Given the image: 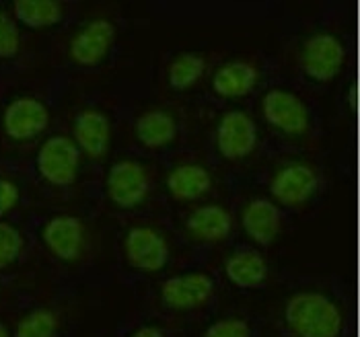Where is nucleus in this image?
I'll list each match as a JSON object with an SVG mask.
<instances>
[{
    "label": "nucleus",
    "instance_id": "obj_1",
    "mask_svg": "<svg viewBox=\"0 0 360 337\" xmlns=\"http://www.w3.org/2000/svg\"><path fill=\"white\" fill-rule=\"evenodd\" d=\"M280 337H348L350 315L330 286L311 284L290 290L274 310Z\"/></svg>",
    "mask_w": 360,
    "mask_h": 337
},
{
    "label": "nucleus",
    "instance_id": "obj_2",
    "mask_svg": "<svg viewBox=\"0 0 360 337\" xmlns=\"http://www.w3.org/2000/svg\"><path fill=\"white\" fill-rule=\"evenodd\" d=\"M219 280L210 270L194 267L171 274L157 286V305L169 317H192L212 307Z\"/></svg>",
    "mask_w": 360,
    "mask_h": 337
},
{
    "label": "nucleus",
    "instance_id": "obj_3",
    "mask_svg": "<svg viewBox=\"0 0 360 337\" xmlns=\"http://www.w3.org/2000/svg\"><path fill=\"white\" fill-rule=\"evenodd\" d=\"M122 259L130 272L144 278L163 274L173 259V241L163 226L136 223L122 237Z\"/></svg>",
    "mask_w": 360,
    "mask_h": 337
},
{
    "label": "nucleus",
    "instance_id": "obj_4",
    "mask_svg": "<svg viewBox=\"0 0 360 337\" xmlns=\"http://www.w3.org/2000/svg\"><path fill=\"white\" fill-rule=\"evenodd\" d=\"M321 175L319 171L307 161H288L270 175L268 190L270 199L278 208L286 210H301L313 197L319 194Z\"/></svg>",
    "mask_w": 360,
    "mask_h": 337
},
{
    "label": "nucleus",
    "instance_id": "obj_5",
    "mask_svg": "<svg viewBox=\"0 0 360 337\" xmlns=\"http://www.w3.org/2000/svg\"><path fill=\"white\" fill-rule=\"evenodd\" d=\"M346 62L344 41L332 31L307 35L299 48V68L309 83L330 84Z\"/></svg>",
    "mask_w": 360,
    "mask_h": 337
},
{
    "label": "nucleus",
    "instance_id": "obj_6",
    "mask_svg": "<svg viewBox=\"0 0 360 337\" xmlns=\"http://www.w3.org/2000/svg\"><path fill=\"white\" fill-rule=\"evenodd\" d=\"M153 192V175L136 159H120L108 171L105 194L117 210L132 212L146 204Z\"/></svg>",
    "mask_w": 360,
    "mask_h": 337
},
{
    "label": "nucleus",
    "instance_id": "obj_7",
    "mask_svg": "<svg viewBox=\"0 0 360 337\" xmlns=\"http://www.w3.org/2000/svg\"><path fill=\"white\" fill-rule=\"evenodd\" d=\"M264 121L286 138H303L313 128L311 110L305 101L288 88H270L262 97Z\"/></svg>",
    "mask_w": 360,
    "mask_h": 337
},
{
    "label": "nucleus",
    "instance_id": "obj_8",
    "mask_svg": "<svg viewBox=\"0 0 360 337\" xmlns=\"http://www.w3.org/2000/svg\"><path fill=\"white\" fill-rule=\"evenodd\" d=\"M184 234L200 249H212L224 245L235 230L233 212L217 201L200 204L184 216Z\"/></svg>",
    "mask_w": 360,
    "mask_h": 337
},
{
    "label": "nucleus",
    "instance_id": "obj_9",
    "mask_svg": "<svg viewBox=\"0 0 360 337\" xmlns=\"http://www.w3.org/2000/svg\"><path fill=\"white\" fill-rule=\"evenodd\" d=\"M81 157L77 142L64 134H54L39 146L35 167L39 177L52 187H68L77 181Z\"/></svg>",
    "mask_w": 360,
    "mask_h": 337
},
{
    "label": "nucleus",
    "instance_id": "obj_10",
    "mask_svg": "<svg viewBox=\"0 0 360 337\" xmlns=\"http://www.w3.org/2000/svg\"><path fill=\"white\" fill-rule=\"evenodd\" d=\"M48 253L62 263H79L89 249V228L81 216L56 214L41 226Z\"/></svg>",
    "mask_w": 360,
    "mask_h": 337
},
{
    "label": "nucleus",
    "instance_id": "obj_11",
    "mask_svg": "<svg viewBox=\"0 0 360 337\" xmlns=\"http://www.w3.org/2000/svg\"><path fill=\"white\" fill-rule=\"evenodd\" d=\"M257 124L248 112L231 110L222 113L214 130V146L224 161L239 163L253 154L257 146Z\"/></svg>",
    "mask_w": 360,
    "mask_h": 337
},
{
    "label": "nucleus",
    "instance_id": "obj_12",
    "mask_svg": "<svg viewBox=\"0 0 360 337\" xmlns=\"http://www.w3.org/2000/svg\"><path fill=\"white\" fill-rule=\"evenodd\" d=\"M239 225L253 245L268 249L284 230V214L270 197L253 196L241 206Z\"/></svg>",
    "mask_w": 360,
    "mask_h": 337
},
{
    "label": "nucleus",
    "instance_id": "obj_13",
    "mask_svg": "<svg viewBox=\"0 0 360 337\" xmlns=\"http://www.w3.org/2000/svg\"><path fill=\"white\" fill-rule=\"evenodd\" d=\"M222 276L237 290L255 292V290H264L270 284L272 267L268 257L259 249L243 245L233 249L224 257Z\"/></svg>",
    "mask_w": 360,
    "mask_h": 337
},
{
    "label": "nucleus",
    "instance_id": "obj_14",
    "mask_svg": "<svg viewBox=\"0 0 360 337\" xmlns=\"http://www.w3.org/2000/svg\"><path fill=\"white\" fill-rule=\"evenodd\" d=\"M50 126V110L44 101L35 97H17L2 112V130L15 142H27L37 138Z\"/></svg>",
    "mask_w": 360,
    "mask_h": 337
},
{
    "label": "nucleus",
    "instance_id": "obj_15",
    "mask_svg": "<svg viewBox=\"0 0 360 337\" xmlns=\"http://www.w3.org/2000/svg\"><path fill=\"white\" fill-rule=\"evenodd\" d=\"M113 41H115V25L110 19L103 17L93 19L72 35L68 44V56L77 66L93 68L105 60Z\"/></svg>",
    "mask_w": 360,
    "mask_h": 337
},
{
    "label": "nucleus",
    "instance_id": "obj_16",
    "mask_svg": "<svg viewBox=\"0 0 360 337\" xmlns=\"http://www.w3.org/2000/svg\"><path fill=\"white\" fill-rule=\"evenodd\" d=\"M165 187L167 194L175 201L192 204V201H200L202 197H206L212 192L214 179H212V173L202 163L186 161L169 171Z\"/></svg>",
    "mask_w": 360,
    "mask_h": 337
},
{
    "label": "nucleus",
    "instance_id": "obj_17",
    "mask_svg": "<svg viewBox=\"0 0 360 337\" xmlns=\"http://www.w3.org/2000/svg\"><path fill=\"white\" fill-rule=\"evenodd\" d=\"M75 142L91 161H101L111 144V119L108 113L95 107H89L75 119Z\"/></svg>",
    "mask_w": 360,
    "mask_h": 337
},
{
    "label": "nucleus",
    "instance_id": "obj_18",
    "mask_svg": "<svg viewBox=\"0 0 360 337\" xmlns=\"http://www.w3.org/2000/svg\"><path fill=\"white\" fill-rule=\"evenodd\" d=\"M259 81V66L248 60L237 58L221 64L212 74V93L221 99H239L250 95Z\"/></svg>",
    "mask_w": 360,
    "mask_h": 337
},
{
    "label": "nucleus",
    "instance_id": "obj_19",
    "mask_svg": "<svg viewBox=\"0 0 360 337\" xmlns=\"http://www.w3.org/2000/svg\"><path fill=\"white\" fill-rule=\"evenodd\" d=\"M177 117L165 107H150L134 121V136L146 150H163L177 140Z\"/></svg>",
    "mask_w": 360,
    "mask_h": 337
},
{
    "label": "nucleus",
    "instance_id": "obj_20",
    "mask_svg": "<svg viewBox=\"0 0 360 337\" xmlns=\"http://www.w3.org/2000/svg\"><path fill=\"white\" fill-rule=\"evenodd\" d=\"M15 19L29 29H50L66 15V4L58 0H17L13 2Z\"/></svg>",
    "mask_w": 360,
    "mask_h": 337
},
{
    "label": "nucleus",
    "instance_id": "obj_21",
    "mask_svg": "<svg viewBox=\"0 0 360 337\" xmlns=\"http://www.w3.org/2000/svg\"><path fill=\"white\" fill-rule=\"evenodd\" d=\"M208 60L198 52H184L175 56L167 66V84L173 91H188L206 74Z\"/></svg>",
    "mask_w": 360,
    "mask_h": 337
},
{
    "label": "nucleus",
    "instance_id": "obj_22",
    "mask_svg": "<svg viewBox=\"0 0 360 337\" xmlns=\"http://www.w3.org/2000/svg\"><path fill=\"white\" fill-rule=\"evenodd\" d=\"M62 329V317L54 307L41 305L27 310L17 327L13 337H58Z\"/></svg>",
    "mask_w": 360,
    "mask_h": 337
},
{
    "label": "nucleus",
    "instance_id": "obj_23",
    "mask_svg": "<svg viewBox=\"0 0 360 337\" xmlns=\"http://www.w3.org/2000/svg\"><path fill=\"white\" fill-rule=\"evenodd\" d=\"M202 337H257L255 333V323L248 315L239 312H229L217 317L206 329Z\"/></svg>",
    "mask_w": 360,
    "mask_h": 337
},
{
    "label": "nucleus",
    "instance_id": "obj_24",
    "mask_svg": "<svg viewBox=\"0 0 360 337\" xmlns=\"http://www.w3.org/2000/svg\"><path fill=\"white\" fill-rule=\"evenodd\" d=\"M25 249V239L15 225L0 220V272L11 267Z\"/></svg>",
    "mask_w": 360,
    "mask_h": 337
},
{
    "label": "nucleus",
    "instance_id": "obj_25",
    "mask_svg": "<svg viewBox=\"0 0 360 337\" xmlns=\"http://www.w3.org/2000/svg\"><path fill=\"white\" fill-rule=\"evenodd\" d=\"M21 50V31L17 21L0 8V58L8 60L15 58Z\"/></svg>",
    "mask_w": 360,
    "mask_h": 337
},
{
    "label": "nucleus",
    "instance_id": "obj_26",
    "mask_svg": "<svg viewBox=\"0 0 360 337\" xmlns=\"http://www.w3.org/2000/svg\"><path fill=\"white\" fill-rule=\"evenodd\" d=\"M124 337H171V329L163 319L148 317L132 325V329Z\"/></svg>",
    "mask_w": 360,
    "mask_h": 337
},
{
    "label": "nucleus",
    "instance_id": "obj_27",
    "mask_svg": "<svg viewBox=\"0 0 360 337\" xmlns=\"http://www.w3.org/2000/svg\"><path fill=\"white\" fill-rule=\"evenodd\" d=\"M21 190L13 179L0 177V218L6 216L8 212H13L19 204Z\"/></svg>",
    "mask_w": 360,
    "mask_h": 337
},
{
    "label": "nucleus",
    "instance_id": "obj_28",
    "mask_svg": "<svg viewBox=\"0 0 360 337\" xmlns=\"http://www.w3.org/2000/svg\"><path fill=\"white\" fill-rule=\"evenodd\" d=\"M0 337H13V333L8 331V327L0 321Z\"/></svg>",
    "mask_w": 360,
    "mask_h": 337
}]
</instances>
